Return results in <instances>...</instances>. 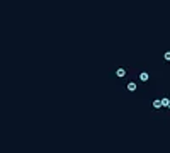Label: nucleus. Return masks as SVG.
<instances>
[{
    "instance_id": "nucleus-4",
    "label": "nucleus",
    "mask_w": 170,
    "mask_h": 153,
    "mask_svg": "<svg viewBox=\"0 0 170 153\" xmlns=\"http://www.w3.org/2000/svg\"><path fill=\"white\" fill-rule=\"evenodd\" d=\"M168 102H170L168 97H163V99H162V107H168Z\"/></svg>"
},
{
    "instance_id": "nucleus-1",
    "label": "nucleus",
    "mask_w": 170,
    "mask_h": 153,
    "mask_svg": "<svg viewBox=\"0 0 170 153\" xmlns=\"http://www.w3.org/2000/svg\"><path fill=\"white\" fill-rule=\"evenodd\" d=\"M116 75H117L119 78L126 77V68H117V70H116Z\"/></svg>"
},
{
    "instance_id": "nucleus-6",
    "label": "nucleus",
    "mask_w": 170,
    "mask_h": 153,
    "mask_svg": "<svg viewBox=\"0 0 170 153\" xmlns=\"http://www.w3.org/2000/svg\"><path fill=\"white\" fill-rule=\"evenodd\" d=\"M163 58L167 60V61H170V51H167V53H165V55H163Z\"/></svg>"
},
{
    "instance_id": "nucleus-5",
    "label": "nucleus",
    "mask_w": 170,
    "mask_h": 153,
    "mask_svg": "<svg viewBox=\"0 0 170 153\" xmlns=\"http://www.w3.org/2000/svg\"><path fill=\"white\" fill-rule=\"evenodd\" d=\"M153 107L155 109H162V100H153Z\"/></svg>"
},
{
    "instance_id": "nucleus-3",
    "label": "nucleus",
    "mask_w": 170,
    "mask_h": 153,
    "mask_svg": "<svg viewBox=\"0 0 170 153\" xmlns=\"http://www.w3.org/2000/svg\"><path fill=\"white\" fill-rule=\"evenodd\" d=\"M128 90H129V92H134L136 90V83H134V82H129V83H128Z\"/></svg>"
},
{
    "instance_id": "nucleus-7",
    "label": "nucleus",
    "mask_w": 170,
    "mask_h": 153,
    "mask_svg": "<svg viewBox=\"0 0 170 153\" xmlns=\"http://www.w3.org/2000/svg\"><path fill=\"white\" fill-rule=\"evenodd\" d=\"M167 109H170V102H168V107H167Z\"/></svg>"
},
{
    "instance_id": "nucleus-2",
    "label": "nucleus",
    "mask_w": 170,
    "mask_h": 153,
    "mask_svg": "<svg viewBox=\"0 0 170 153\" xmlns=\"http://www.w3.org/2000/svg\"><path fill=\"white\" fill-rule=\"evenodd\" d=\"M140 80H141V82H148V80H150V75H148L146 72H143V73H140Z\"/></svg>"
}]
</instances>
